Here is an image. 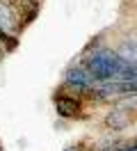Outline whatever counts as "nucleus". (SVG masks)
<instances>
[{
	"label": "nucleus",
	"mask_w": 137,
	"mask_h": 151,
	"mask_svg": "<svg viewBox=\"0 0 137 151\" xmlns=\"http://www.w3.org/2000/svg\"><path fill=\"white\" fill-rule=\"evenodd\" d=\"M55 108L60 117H75L80 112V103L71 96H55Z\"/></svg>",
	"instance_id": "nucleus-4"
},
{
	"label": "nucleus",
	"mask_w": 137,
	"mask_h": 151,
	"mask_svg": "<svg viewBox=\"0 0 137 151\" xmlns=\"http://www.w3.org/2000/svg\"><path fill=\"white\" fill-rule=\"evenodd\" d=\"M123 151H137V142L133 144V147H128V149H123Z\"/></svg>",
	"instance_id": "nucleus-8"
},
{
	"label": "nucleus",
	"mask_w": 137,
	"mask_h": 151,
	"mask_svg": "<svg viewBox=\"0 0 137 151\" xmlns=\"http://www.w3.org/2000/svg\"><path fill=\"white\" fill-rule=\"evenodd\" d=\"M117 55L128 64H137V39H133V37L123 39L117 48Z\"/></svg>",
	"instance_id": "nucleus-5"
},
{
	"label": "nucleus",
	"mask_w": 137,
	"mask_h": 151,
	"mask_svg": "<svg viewBox=\"0 0 137 151\" xmlns=\"http://www.w3.org/2000/svg\"><path fill=\"white\" fill-rule=\"evenodd\" d=\"M105 126L112 128V131H123V128H128V126H130V114H128V110L114 108L112 112H108V117H105Z\"/></svg>",
	"instance_id": "nucleus-3"
},
{
	"label": "nucleus",
	"mask_w": 137,
	"mask_h": 151,
	"mask_svg": "<svg viewBox=\"0 0 137 151\" xmlns=\"http://www.w3.org/2000/svg\"><path fill=\"white\" fill-rule=\"evenodd\" d=\"M64 151H78V147H66Z\"/></svg>",
	"instance_id": "nucleus-9"
},
{
	"label": "nucleus",
	"mask_w": 137,
	"mask_h": 151,
	"mask_svg": "<svg viewBox=\"0 0 137 151\" xmlns=\"http://www.w3.org/2000/svg\"><path fill=\"white\" fill-rule=\"evenodd\" d=\"M119 92H121V94H137V78H135V80L119 83Z\"/></svg>",
	"instance_id": "nucleus-7"
},
{
	"label": "nucleus",
	"mask_w": 137,
	"mask_h": 151,
	"mask_svg": "<svg viewBox=\"0 0 137 151\" xmlns=\"http://www.w3.org/2000/svg\"><path fill=\"white\" fill-rule=\"evenodd\" d=\"M14 25H16V16H14V12L9 9L7 2L0 0V28L7 32V30H11Z\"/></svg>",
	"instance_id": "nucleus-6"
},
{
	"label": "nucleus",
	"mask_w": 137,
	"mask_h": 151,
	"mask_svg": "<svg viewBox=\"0 0 137 151\" xmlns=\"http://www.w3.org/2000/svg\"><path fill=\"white\" fill-rule=\"evenodd\" d=\"M64 85L71 87V89H87L91 85V73L85 71V69H80V66H73L64 76Z\"/></svg>",
	"instance_id": "nucleus-2"
},
{
	"label": "nucleus",
	"mask_w": 137,
	"mask_h": 151,
	"mask_svg": "<svg viewBox=\"0 0 137 151\" xmlns=\"http://www.w3.org/2000/svg\"><path fill=\"white\" fill-rule=\"evenodd\" d=\"M85 66L91 73V78H96V80L103 83V80H119L121 76L126 73V69L130 64L123 62L114 50L100 48V50H96V53L85 57Z\"/></svg>",
	"instance_id": "nucleus-1"
}]
</instances>
